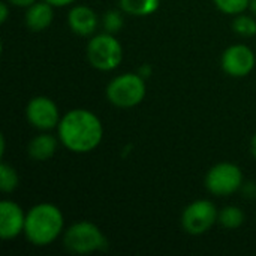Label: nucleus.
<instances>
[{
	"label": "nucleus",
	"mask_w": 256,
	"mask_h": 256,
	"mask_svg": "<svg viewBox=\"0 0 256 256\" xmlns=\"http://www.w3.org/2000/svg\"><path fill=\"white\" fill-rule=\"evenodd\" d=\"M57 134L64 148L84 154L99 147L104 138V126L93 111L75 108L62 116Z\"/></svg>",
	"instance_id": "f257e3e1"
},
{
	"label": "nucleus",
	"mask_w": 256,
	"mask_h": 256,
	"mask_svg": "<svg viewBox=\"0 0 256 256\" xmlns=\"http://www.w3.org/2000/svg\"><path fill=\"white\" fill-rule=\"evenodd\" d=\"M63 226L64 218L62 210L51 202H40L26 213L24 236L33 246L45 248L60 237Z\"/></svg>",
	"instance_id": "f03ea898"
},
{
	"label": "nucleus",
	"mask_w": 256,
	"mask_h": 256,
	"mask_svg": "<svg viewBox=\"0 0 256 256\" xmlns=\"http://www.w3.org/2000/svg\"><path fill=\"white\" fill-rule=\"evenodd\" d=\"M63 244L70 254L88 255L108 249V240L93 222L80 220L70 225L63 234Z\"/></svg>",
	"instance_id": "7ed1b4c3"
},
{
	"label": "nucleus",
	"mask_w": 256,
	"mask_h": 256,
	"mask_svg": "<svg viewBox=\"0 0 256 256\" xmlns=\"http://www.w3.org/2000/svg\"><path fill=\"white\" fill-rule=\"evenodd\" d=\"M106 99L117 108H134L140 105L147 93L146 80L136 72H126L112 78L106 86Z\"/></svg>",
	"instance_id": "20e7f679"
},
{
	"label": "nucleus",
	"mask_w": 256,
	"mask_h": 256,
	"mask_svg": "<svg viewBox=\"0 0 256 256\" xmlns=\"http://www.w3.org/2000/svg\"><path fill=\"white\" fill-rule=\"evenodd\" d=\"M87 60L98 70H114L123 60V46L112 33L94 34L87 44Z\"/></svg>",
	"instance_id": "39448f33"
},
{
	"label": "nucleus",
	"mask_w": 256,
	"mask_h": 256,
	"mask_svg": "<svg viewBox=\"0 0 256 256\" xmlns=\"http://www.w3.org/2000/svg\"><path fill=\"white\" fill-rule=\"evenodd\" d=\"M206 188L212 195L228 196L243 188L242 168L232 162H219L206 174Z\"/></svg>",
	"instance_id": "423d86ee"
},
{
	"label": "nucleus",
	"mask_w": 256,
	"mask_h": 256,
	"mask_svg": "<svg viewBox=\"0 0 256 256\" xmlns=\"http://www.w3.org/2000/svg\"><path fill=\"white\" fill-rule=\"evenodd\" d=\"M219 212L208 200H196L186 206L182 213V226L189 236H202L218 222Z\"/></svg>",
	"instance_id": "0eeeda50"
},
{
	"label": "nucleus",
	"mask_w": 256,
	"mask_h": 256,
	"mask_svg": "<svg viewBox=\"0 0 256 256\" xmlns=\"http://www.w3.org/2000/svg\"><path fill=\"white\" fill-rule=\"evenodd\" d=\"M27 122L38 130L46 132L58 126L60 111L56 102L46 96H34L26 106Z\"/></svg>",
	"instance_id": "6e6552de"
},
{
	"label": "nucleus",
	"mask_w": 256,
	"mask_h": 256,
	"mask_svg": "<svg viewBox=\"0 0 256 256\" xmlns=\"http://www.w3.org/2000/svg\"><path fill=\"white\" fill-rule=\"evenodd\" d=\"M220 64H222L224 72L232 78L248 76L255 69V52L250 46L244 44L231 45L224 51Z\"/></svg>",
	"instance_id": "1a4fd4ad"
},
{
	"label": "nucleus",
	"mask_w": 256,
	"mask_h": 256,
	"mask_svg": "<svg viewBox=\"0 0 256 256\" xmlns=\"http://www.w3.org/2000/svg\"><path fill=\"white\" fill-rule=\"evenodd\" d=\"M26 213L10 200L0 202V237L3 240H14L24 232Z\"/></svg>",
	"instance_id": "9d476101"
},
{
	"label": "nucleus",
	"mask_w": 256,
	"mask_h": 256,
	"mask_svg": "<svg viewBox=\"0 0 256 256\" xmlns=\"http://www.w3.org/2000/svg\"><path fill=\"white\" fill-rule=\"evenodd\" d=\"M98 14L86 4H76L68 12V26L78 36H92L98 28Z\"/></svg>",
	"instance_id": "9b49d317"
},
{
	"label": "nucleus",
	"mask_w": 256,
	"mask_h": 256,
	"mask_svg": "<svg viewBox=\"0 0 256 256\" xmlns=\"http://www.w3.org/2000/svg\"><path fill=\"white\" fill-rule=\"evenodd\" d=\"M26 26L32 32H44L48 28L54 20V6L50 4L48 2H34L30 4L26 10Z\"/></svg>",
	"instance_id": "f8f14e48"
},
{
	"label": "nucleus",
	"mask_w": 256,
	"mask_h": 256,
	"mask_svg": "<svg viewBox=\"0 0 256 256\" xmlns=\"http://www.w3.org/2000/svg\"><path fill=\"white\" fill-rule=\"evenodd\" d=\"M57 146L58 141L56 136L50 135V134H40L38 136H34L27 147V153L33 160L38 162H45L48 159H51L56 152H57Z\"/></svg>",
	"instance_id": "ddd939ff"
},
{
	"label": "nucleus",
	"mask_w": 256,
	"mask_h": 256,
	"mask_svg": "<svg viewBox=\"0 0 256 256\" xmlns=\"http://www.w3.org/2000/svg\"><path fill=\"white\" fill-rule=\"evenodd\" d=\"M120 9L132 16H147L159 9L160 0H118Z\"/></svg>",
	"instance_id": "4468645a"
},
{
	"label": "nucleus",
	"mask_w": 256,
	"mask_h": 256,
	"mask_svg": "<svg viewBox=\"0 0 256 256\" xmlns=\"http://www.w3.org/2000/svg\"><path fill=\"white\" fill-rule=\"evenodd\" d=\"M218 222L226 230H237L244 224V213L236 206H228L219 212Z\"/></svg>",
	"instance_id": "2eb2a0df"
},
{
	"label": "nucleus",
	"mask_w": 256,
	"mask_h": 256,
	"mask_svg": "<svg viewBox=\"0 0 256 256\" xmlns=\"http://www.w3.org/2000/svg\"><path fill=\"white\" fill-rule=\"evenodd\" d=\"M18 183H20V178H18L16 171L10 165L3 162L0 165V190L3 194H10L18 188Z\"/></svg>",
	"instance_id": "dca6fc26"
},
{
	"label": "nucleus",
	"mask_w": 256,
	"mask_h": 256,
	"mask_svg": "<svg viewBox=\"0 0 256 256\" xmlns=\"http://www.w3.org/2000/svg\"><path fill=\"white\" fill-rule=\"evenodd\" d=\"M232 30L243 36V38H250L256 34V20L250 15H236L234 21H232Z\"/></svg>",
	"instance_id": "f3484780"
},
{
	"label": "nucleus",
	"mask_w": 256,
	"mask_h": 256,
	"mask_svg": "<svg viewBox=\"0 0 256 256\" xmlns=\"http://www.w3.org/2000/svg\"><path fill=\"white\" fill-rule=\"evenodd\" d=\"M216 8L226 15H240L249 9L250 0H213Z\"/></svg>",
	"instance_id": "a211bd4d"
},
{
	"label": "nucleus",
	"mask_w": 256,
	"mask_h": 256,
	"mask_svg": "<svg viewBox=\"0 0 256 256\" xmlns=\"http://www.w3.org/2000/svg\"><path fill=\"white\" fill-rule=\"evenodd\" d=\"M123 16L118 10H108L102 16V26H104V30L108 32V33H118L123 27Z\"/></svg>",
	"instance_id": "6ab92c4d"
},
{
	"label": "nucleus",
	"mask_w": 256,
	"mask_h": 256,
	"mask_svg": "<svg viewBox=\"0 0 256 256\" xmlns=\"http://www.w3.org/2000/svg\"><path fill=\"white\" fill-rule=\"evenodd\" d=\"M243 194L246 198H256V183H248L243 184Z\"/></svg>",
	"instance_id": "aec40b11"
},
{
	"label": "nucleus",
	"mask_w": 256,
	"mask_h": 256,
	"mask_svg": "<svg viewBox=\"0 0 256 256\" xmlns=\"http://www.w3.org/2000/svg\"><path fill=\"white\" fill-rule=\"evenodd\" d=\"M6 2L12 6H16V8H28L30 4H33L38 0H6Z\"/></svg>",
	"instance_id": "412c9836"
},
{
	"label": "nucleus",
	"mask_w": 256,
	"mask_h": 256,
	"mask_svg": "<svg viewBox=\"0 0 256 256\" xmlns=\"http://www.w3.org/2000/svg\"><path fill=\"white\" fill-rule=\"evenodd\" d=\"M9 16V8H8V3L6 2H2L0 3V22L4 24L6 20Z\"/></svg>",
	"instance_id": "4be33fe9"
},
{
	"label": "nucleus",
	"mask_w": 256,
	"mask_h": 256,
	"mask_svg": "<svg viewBox=\"0 0 256 256\" xmlns=\"http://www.w3.org/2000/svg\"><path fill=\"white\" fill-rule=\"evenodd\" d=\"M138 74L144 78V80H147L148 76H152V74H153V69H152V66L150 64H142L140 69H138Z\"/></svg>",
	"instance_id": "5701e85b"
},
{
	"label": "nucleus",
	"mask_w": 256,
	"mask_h": 256,
	"mask_svg": "<svg viewBox=\"0 0 256 256\" xmlns=\"http://www.w3.org/2000/svg\"><path fill=\"white\" fill-rule=\"evenodd\" d=\"M45 2H48L54 8H64V6H69V4L75 3L76 0H45Z\"/></svg>",
	"instance_id": "b1692460"
},
{
	"label": "nucleus",
	"mask_w": 256,
	"mask_h": 256,
	"mask_svg": "<svg viewBox=\"0 0 256 256\" xmlns=\"http://www.w3.org/2000/svg\"><path fill=\"white\" fill-rule=\"evenodd\" d=\"M250 153H252V156L256 159V134L252 136V140H250Z\"/></svg>",
	"instance_id": "393cba45"
},
{
	"label": "nucleus",
	"mask_w": 256,
	"mask_h": 256,
	"mask_svg": "<svg viewBox=\"0 0 256 256\" xmlns=\"http://www.w3.org/2000/svg\"><path fill=\"white\" fill-rule=\"evenodd\" d=\"M249 9L252 10V14H254V15H256V0H250Z\"/></svg>",
	"instance_id": "a878e982"
},
{
	"label": "nucleus",
	"mask_w": 256,
	"mask_h": 256,
	"mask_svg": "<svg viewBox=\"0 0 256 256\" xmlns=\"http://www.w3.org/2000/svg\"><path fill=\"white\" fill-rule=\"evenodd\" d=\"M0 140H2V148H0V154L3 156V154H4V147H6V144H4V136L2 135V136H0Z\"/></svg>",
	"instance_id": "bb28decb"
}]
</instances>
